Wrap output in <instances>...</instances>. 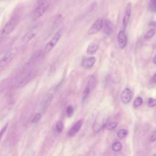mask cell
Listing matches in <instances>:
<instances>
[{
    "mask_svg": "<svg viewBox=\"0 0 156 156\" xmlns=\"http://www.w3.org/2000/svg\"><path fill=\"white\" fill-rule=\"evenodd\" d=\"M19 17L18 16L13 17L4 26L2 30V34L4 35H7L10 34L14 29L17 26L19 22Z\"/></svg>",
    "mask_w": 156,
    "mask_h": 156,
    "instance_id": "obj_1",
    "label": "cell"
},
{
    "mask_svg": "<svg viewBox=\"0 0 156 156\" xmlns=\"http://www.w3.org/2000/svg\"><path fill=\"white\" fill-rule=\"evenodd\" d=\"M62 34H63V31L62 29H59V30L53 36V37L52 38L51 40L47 44L45 48H44V50H45L46 52L48 53V52L51 51L55 47V46L56 45V44L57 43L59 40H60V39L61 38Z\"/></svg>",
    "mask_w": 156,
    "mask_h": 156,
    "instance_id": "obj_2",
    "label": "cell"
},
{
    "mask_svg": "<svg viewBox=\"0 0 156 156\" xmlns=\"http://www.w3.org/2000/svg\"><path fill=\"white\" fill-rule=\"evenodd\" d=\"M49 7V3L45 1L40 2V4L37 7L33 13V18L34 19L39 18L42 17L43 15L46 12Z\"/></svg>",
    "mask_w": 156,
    "mask_h": 156,
    "instance_id": "obj_3",
    "label": "cell"
},
{
    "mask_svg": "<svg viewBox=\"0 0 156 156\" xmlns=\"http://www.w3.org/2000/svg\"><path fill=\"white\" fill-rule=\"evenodd\" d=\"M36 75V72L35 71H29V72H28V73L26 75V76L25 77L23 78L21 80V81L18 84V87L19 88H22L25 87V85H26L29 82H31L35 76Z\"/></svg>",
    "mask_w": 156,
    "mask_h": 156,
    "instance_id": "obj_4",
    "label": "cell"
},
{
    "mask_svg": "<svg viewBox=\"0 0 156 156\" xmlns=\"http://www.w3.org/2000/svg\"><path fill=\"white\" fill-rule=\"evenodd\" d=\"M103 24V20L102 18L98 19L96 20L92 27L88 29V35H93L98 32L102 29Z\"/></svg>",
    "mask_w": 156,
    "mask_h": 156,
    "instance_id": "obj_5",
    "label": "cell"
},
{
    "mask_svg": "<svg viewBox=\"0 0 156 156\" xmlns=\"http://www.w3.org/2000/svg\"><path fill=\"white\" fill-rule=\"evenodd\" d=\"M103 32H104L107 35H110L112 34L115 29V26L112 23V22L108 20H103V24H102V27Z\"/></svg>",
    "mask_w": 156,
    "mask_h": 156,
    "instance_id": "obj_6",
    "label": "cell"
},
{
    "mask_svg": "<svg viewBox=\"0 0 156 156\" xmlns=\"http://www.w3.org/2000/svg\"><path fill=\"white\" fill-rule=\"evenodd\" d=\"M39 30V28L35 27V28L32 29V30H31L30 31H29L28 32H27L23 37H22V39H21L22 42H23L24 43H27L29 41H31L32 39H34L36 35L37 34Z\"/></svg>",
    "mask_w": 156,
    "mask_h": 156,
    "instance_id": "obj_7",
    "label": "cell"
},
{
    "mask_svg": "<svg viewBox=\"0 0 156 156\" xmlns=\"http://www.w3.org/2000/svg\"><path fill=\"white\" fill-rule=\"evenodd\" d=\"M13 57L14 54L11 51H9L6 53L3 56V57L0 59V68H4V66H6L9 62H11Z\"/></svg>",
    "mask_w": 156,
    "mask_h": 156,
    "instance_id": "obj_8",
    "label": "cell"
},
{
    "mask_svg": "<svg viewBox=\"0 0 156 156\" xmlns=\"http://www.w3.org/2000/svg\"><path fill=\"white\" fill-rule=\"evenodd\" d=\"M131 11H132V4L131 3H129L127 4V6H126L125 13L124 15L123 20V25L124 28L127 27L129 23V21L131 16Z\"/></svg>",
    "mask_w": 156,
    "mask_h": 156,
    "instance_id": "obj_9",
    "label": "cell"
},
{
    "mask_svg": "<svg viewBox=\"0 0 156 156\" xmlns=\"http://www.w3.org/2000/svg\"><path fill=\"white\" fill-rule=\"evenodd\" d=\"M133 97V93L129 88H125L121 94V100L124 104H128Z\"/></svg>",
    "mask_w": 156,
    "mask_h": 156,
    "instance_id": "obj_10",
    "label": "cell"
},
{
    "mask_svg": "<svg viewBox=\"0 0 156 156\" xmlns=\"http://www.w3.org/2000/svg\"><path fill=\"white\" fill-rule=\"evenodd\" d=\"M128 39L124 31H121L118 34V43L120 48L123 49L127 44Z\"/></svg>",
    "mask_w": 156,
    "mask_h": 156,
    "instance_id": "obj_11",
    "label": "cell"
},
{
    "mask_svg": "<svg viewBox=\"0 0 156 156\" xmlns=\"http://www.w3.org/2000/svg\"><path fill=\"white\" fill-rule=\"evenodd\" d=\"M44 57V52L42 50H38L35 51L31 56L30 60H31L34 64L40 62L42 61Z\"/></svg>",
    "mask_w": 156,
    "mask_h": 156,
    "instance_id": "obj_12",
    "label": "cell"
},
{
    "mask_svg": "<svg viewBox=\"0 0 156 156\" xmlns=\"http://www.w3.org/2000/svg\"><path fill=\"white\" fill-rule=\"evenodd\" d=\"M82 125H83V120H79L76 124H74L71 128L68 131V135L70 137L73 136L80 130Z\"/></svg>",
    "mask_w": 156,
    "mask_h": 156,
    "instance_id": "obj_13",
    "label": "cell"
},
{
    "mask_svg": "<svg viewBox=\"0 0 156 156\" xmlns=\"http://www.w3.org/2000/svg\"><path fill=\"white\" fill-rule=\"evenodd\" d=\"M96 62V59L94 57H88L84 59L82 65L84 68H90L94 65Z\"/></svg>",
    "mask_w": 156,
    "mask_h": 156,
    "instance_id": "obj_14",
    "label": "cell"
},
{
    "mask_svg": "<svg viewBox=\"0 0 156 156\" xmlns=\"http://www.w3.org/2000/svg\"><path fill=\"white\" fill-rule=\"evenodd\" d=\"M96 78L94 75H93L89 78L87 87L90 89V90H92L96 85Z\"/></svg>",
    "mask_w": 156,
    "mask_h": 156,
    "instance_id": "obj_15",
    "label": "cell"
},
{
    "mask_svg": "<svg viewBox=\"0 0 156 156\" xmlns=\"http://www.w3.org/2000/svg\"><path fill=\"white\" fill-rule=\"evenodd\" d=\"M51 98H52V95H47L43 99L42 101V108L43 110L44 108H47V107L48 106L49 102L51 100Z\"/></svg>",
    "mask_w": 156,
    "mask_h": 156,
    "instance_id": "obj_16",
    "label": "cell"
},
{
    "mask_svg": "<svg viewBox=\"0 0 156 156\" xmlns=\"http://www.w3.org/2000/svg\"><path fill=\"white\" fill-rule=\"evenodd\" d=\"M98 47L97 44L95 43L90 44L87 48V53L89 54H93L95 52L98 50Z\"/></svg>",
    "mask_w": 156,
    "mask_h": 156,
    "instance_id": "obj_17",
    "label": "cell"
},
{
    "mask_svg": "<svg viewBox=\"0 0 156 156\" xmlns=\"http://www.w3.org/2000/svg\"><path fill=\"white\" fill-rule=\"evenodd\" d=\"M112 150L115 152H119L122 149V144L120 142H115L112 145Z\"/></svg>",
    "mask_w": 156,
    "mask_h": 156,
    "instance_id": "obj_18",
    "label": "cell"
},
{
    "mask_svg": "<svg viewBox=\"0 0 156 156\" xmlns=\"http://www.w3.org/2000/svg\"><path fill=\"white\" fill-rule=\"evenodd\" d=\"M128 133V131L126 129H121L118 132L117 136L120 138H123L127 136Z\"/></svg>",
    "mask_w": 156,
    "mask_h": 156,
    "instance_id": "obj_19",
    "label": "cell"
},
{
    "mask_svg": "<svg viewBox=\"0 0 156 156\" xmlns=\"http://www.w3.org/2000/svg\"><path fill=\"white\" fill-rule=\"evenodd\" d=\"M56 131L58 133H61L64 130V124L62 121H59L56 124Z\"/></svg>",
    "mask_w": 156,
    "mask_h": 156,
    "instance_id": "obj_20",
    "label": "cell"
},
{
    "mask_svg": "<svg viewBox=\"0 0 156 156\" xmlns=\"http://www.w3.org/2000/svg\"><path fill=\"white\" fill-rule=\"evenodd\" d=\"M155 29H151L150 30L148 31L146 34H145V39H150L151 37H152L155 35Z\"/></svg>",
    "mask_w": 156,
    "mask_h": 156,
    "instance_id": "obj_21",
    "label": "cell"
},
{
    "mask_svg": "<svg viewBox=\"0 0 156 156\" xmlns=\"http://www.w3.org/2000/svg\"><path fill=\"white\" fill-rule=\"evenodd\" d=\"M143 104V99L141 97H137L133 102V106L134 107H138Z\"/></svg>",
    "mask_w": 156,
    "mask_h": 156,
    "instance_id": "obj_22",
    "label": "cell"
},
{
    "mask_svg": "<svg viewBox=\"0 0 156 156\" xmlns=\"http://www.w3.org/2000/svg\"><path fill=\"white\" fill-rule=\"evenodd\" d=\"M66 114H67L68 116L70 117L73 115V113H74V108L72 106H69L67 109H66Z\"/></svg>",
    "mask_w": 156,
    "mask_h": 156,
    "instance_id": "obj_23",
    "label": "cell"
},
{
    "mask_svg": "<svg viewBox=\"0 0 156 156\" xmlns=\"http://www.w3.org/2000/svg\"><path fill=\"white\" fill-rule=\"evenodd\" d=\"M148 105L149 107H152L156 106V100L150 98L148 101Z\"/></svg>",
    "mask_w": 156,
    "mask_h": 156,
    "instance_id": "obj_24",
    "label": "cell"
},
{
    "mask_svg": "<svg viewBox=\"0 0 156 156\" xmlns=\"http://www.w3.org/2000/svg\"><path fill=\"white\" fill-rule=\"evenodd\" d=\"M117 126H118V123L117 122H112V123H110L107 126V128L108 130L112 131V130H114V129H115L116 128Z\"/></svg>",
    "mask_w": 156,
    "mask_h": 156,
    "instance_id": "obj_25",
    "label": "cell"
},
{
    "mask_svg": "<svg viewBox=\"0 0 156 156\" xmlns=\"http://www.w3.org/2000/svg\"><path fill=\"white\" fill-rule=\"evenodd\" d=\"M41 117H42L41 114L38 113V114H35V115L34 116V118L32 119V123H36L39 122L40 121V120Z\"/></svg>",
    "mask_w": 156,
    "mask_h": 156,
    "instance_id": "obj_26",
    "label": "cell"
},
{
    "mask_svg": "<svg viewBox=\"0 0 156 156\" xmlns=\"http://www.w3.org/2000/svg\"><path fill=\"white\" fill-rule=\"evenodd\" d=\"M90 92H91V90H90V89H89L88 88H87L86 87L84 92H83V101L85 100L87 98V96H88V95H89V93H90Z\"/></svg>",
    "mask_w": 156,
    "mask_h": 156,
    "instance_id": "obj_27",
    "label": "cell"
},
{
    "mask_svg": "<svg viewBox=\"0 0 156 156\" xmlns=\"http://www.w3.org/2000/svg\"><path fill=\"white\" fill-rule=\"evenodd\" d=\"M150 8L152 11L156 12V0H151L150 3Z\"/></svg>",
    "mask_w": 156,
    "mask_h": 156,
    "instance_id": "obj_28",
    "label": "cell"
},
{
    "mask_svg": "<svg viewBox=\"0 0 156 156\" xmlns=\"http://www.w3.org/2000/svg\"><path fill=\"white\" fill-rule=\"evenodd\" d=\"M7 126H8V124H6L4 126V127L1 129V130L0 131V141H1V140L2 137H3V135L4 134L5 132H6V130H7Z\"/></svg>",
    "mask_w": 156,
    "mask_h": 156,
    "instance_id": "obj_29",
    "label": "cell"
},
{
    "mask_svg": "<svg viewBox=\"0 0 156 156\" xmlns=\"http://www.w3.org/2000/svg\"><path fill=\"white\" fill-rule=\"evenodd\" d=\"M150 140L151 142H154V141L156 140V131H155L151 135L150 137Z\"/></svg>",
    "mask_w": 156,
    "mask_h": 156,
    "instance_id": "obj_30",
    "label": "cell"
},
{
    "mask_svg": "<svg viewBox=\"0 0 156 156\" xmlns=\"http://www.w3.org/2000/svg\"><path fill=\"white\" fill-rule=\"evenodd\" d=\"M149 26L150 27H152L153 29H156V21H152L150 23Z\"/></svg>",
    "mask_w": 156,
    "mask_h": 156,
    "instance_id": "obj_31",
    "label": "cell"
},
{
    "mask_svg": "<svg viewBox=\"0 0 156 156\" xmlns=\"http://www.w3.org/2000/svg\"><path fill=\"white\" fill-rule=\"evenodd\" d=\"M152 80L154 82V83H156V74L153 76L152 78Z\"/></svg>",
    "mask_w": 156,
    "mask_h": 156,
    "instance_id": "obj_32",
    "label": "cell"
},
{
    "mask_svg": "<svg viewBox=\"0 0 156 156\" xmlns=\"http://www.w3.org/2000/svg\"><path fill=\"white\" fill-rule=\"evenodd\" d=\"M153 62H154V64H156V55H155V56L154 57V58H153Z\"/></svg>",
    "mask_w": 156,
    "mask_h": 156,
    "instance_id": "obj_33",
    "label": "cell"
},
{
    "mask_svg": "<svg viewBox=\"0 0 156 156\" xmlns=\"http://www.w3.org/2000/svg\"><path fill=\"white\" fill-rule=\"evenodd\" d=\"M45 1V0H40V2H42V1Z\"/></svg>",
    "mask_w": 156,
    "mask_h": 156,
    "instance_id": "obj_34",
    "label": "cell"
}]
</instances>
